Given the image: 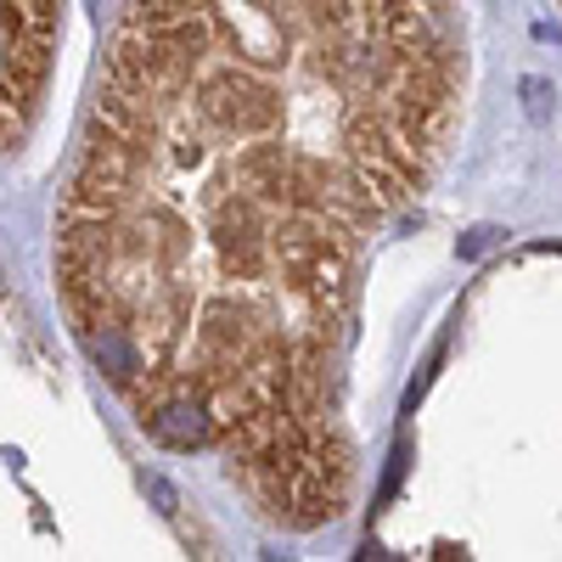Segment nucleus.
Masks as SVG:
<instances>
[{
	"label": "nucleus",
	"instance_id": "2",
	"mask_svg": "<svg viewBox=\"0 0 562 562\" xmlns=\"http://www.w3.org/2000/svg\"><path fill=\"white\" fill-rule=\"evenodd\" d=\"M57 18H63V0H7V74H0L7 147H18L40 108V90L57 52Z\"/></svg>",
	"mask_w": 562,
	"mask_h": 562
},
{
	"label": "nucleus",
	"instance_id": "1",
	"mask_svg": "<svg viewBox=\"0 0 562 562\" xmlns=\"http://www.w3.org/2000/svg\"><path fill=\"white\" fill-rule=\"evenodd\" d=\"M461 97L456 0H124L108 34L52 248L74 344L276 529L355 501V281Z\"/></svg>",
	"mask_w": 562,
	"mask_h": 562
}]
</instances>
